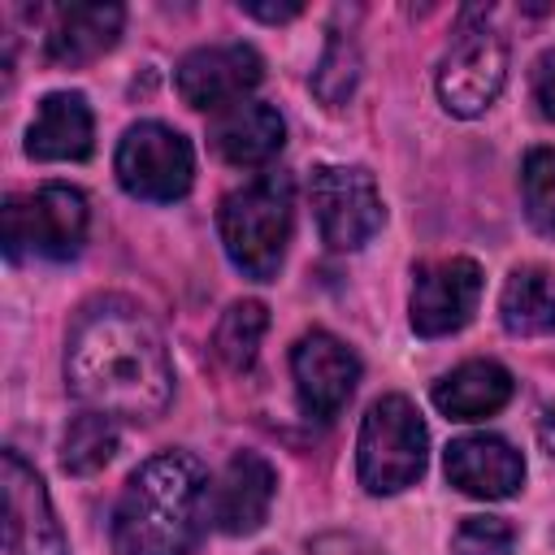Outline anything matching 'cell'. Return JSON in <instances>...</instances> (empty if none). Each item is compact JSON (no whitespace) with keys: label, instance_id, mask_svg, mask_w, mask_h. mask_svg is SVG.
<instances>
[{"label":"cell","instance_id":"d6986e66","mask_svg":"<svg viewBox=\"0 0 555 555\" xmlns=\"http://www.w3.org/2000/svg\"><path fill=\"white\" fill-rule=\"evenodd\" d=\"M499 317L507 334L533 338L555 330V269L546 264H520L507 273L499 295Z\"/></svg>","mask_w":555,"mask_h":555},{"label":"cell","instance_id":"4316f807","mask_svg":"<svg viewBox=\"0 0 555 555\" xmlns=\"http://www.w3.org/2000/svg\"><path fill=\"white\" fill-rule=\"evenodd\" d=\"M251 17H260V22H291V17H299V4H243Z\"/></svg>","mask_w":555,"mask_h":555},{"label":"cell","instance_id":"277c9868","mask_svg":"<svg viewBox=\"0 0 555 555\" xmlns=\"http://www.w3.org/2000/svg\"><path fill=\"white\" fill-rule=\"evenodd\" d=\"M429 434L412 399L382 395L369 403L356 442V473L369 494H399L425 473Z\"/></svg>","mask_w":555,"mask_h":555},{"label":"cell","instance_id":"484cf974","mask_svg":"<svg viewBox=\"0 0 555 555\" xmlns=\"http://www.w3.org/2000/svg\"><path fill=\"white\" fill-rule=\"evenodd\" d=\"M533 104L546 121H555V48L533 61Z\"/></svg>","mask_w":555,"mask_h":555},{"label":"cell","instance_id":"5bb4252c","mask_svg":"<svg viewBox=\"0 0 555 555\" xmlns=\"http://www.w3.org/2000/svg\"><path fill=\"white\" fill-rule=\"evenodd\" d=\"M447 481L468 499H512L525 486V460L499 434H464L447 447Z\"/></svg>","mask_w":555,"mask_h":555},{"label":"cell","instance_id":"30bf717a","mask_svg":"<svg viewBox=\"0 0 555 555\" xmlns=\"http://www.w3.org/2000/svg\"><path fill=\"white\" fill-rule=\"evenodd\" d=\"M0 494H4L0 555H69L56 512L48 503V490L17 451L0 455Z\"/></svg>","mask_w":555,"mask_h":555},{"label":"cell","instance_id":"83f0119b","mask_svg":"<svg viewBox=\"0 0 555 555\" xmlns=\"http://www.w3.org/2000/svg\"><path fill=\"white\" fill-rule=\"evenodd\" d=\"M538 434H542V447L555 455V412H542V425H538Z\"/></svg>","mask_w":555,"mask_h":555},{"label":"cell","instance_id":"4fadbf2b","mask_svg":"<svg viewBox=\"0 0 555 555\" xmlns=\"http://www.w3.org/2000/svg\"><path fill=\"white\" fill-rule=\"evenodd\" d=\"M273 490H278V473L264 455L256 451H238L230 455V464L221 468V477L212 481V494H208V516L221 533L230 538H243V533H256L269 516V503H273Z\"/></svg>","mask_w":555,"mask_h":555},{"label":"cell","instance_id":"52a82bcc","mask_svg":"<svg viewBox=\"0 0 555 555\" xmlns=\"http://www.w3.org/2000/svg\"><path fill=\"white\" fill-rule=\"evenodd\" d=\"M113 169H117V182L134 199L173 204V199H182L191 191L195 156H191V143L173 126H165V121H134L121 134V143H117Z\"/></svg>","mask_w":555,"mask_h":555},{"label":"cell","instance_id":"44dd1931","mask_svg":"<svg viewBox=\"0 0 555 555\" xmlns=\"http://www.w3.org/2000/svg\"><path fill=\"white\" fill-rule=\"evenodd\" d=\"M113 451H117L113 416L82 412V416L69 421V429L61 438V468L74 473V477H91L113 460Z\"/></svg>","mask_w":555,"mask_h":555},{"label":"cell","instance_id":"ffe728a7","mask_svg":"<svg viewBox=\"0 0 555 555\" xmlns=\"http://www.w3.org/2000/svg\"><path fill=\"white\" fill-rule=\"evenodd\" d=\"M264 330H269V312H264L260 299H238V304H230L225 317L217 321V334H212V347H217L221 364L234 369V373L251 369Z\"/></svg>","mask_w":555,"mask_h":555},{"label":"cell","instance_id":"6da1fadb","mask_svg":"<svg viewBox=\"0 0 555 555\" xmlns=\"http://www.w3.org/2000/svg\"><path fill=\"white\" fill-rule=\"evenodd\" d=\"M69 395L113 421H156L173 395V369L160 330L130 299H95L65 338Z\"/></svg>","mask_w":555,"mask_h":555},{"label":"cell","instance_id":"603a6c76","mask_svg":"<svg viewBox=\"0 0 555 555\" xmlns=\"http://www.w3.org/2000/svg\"><path fill=\"white\" fill-rule=\"evenodd\" d=\"M525 217L533 230L555 234V147H533L520 165Z\"/></svg>","mask_w":555,"mask_h":555},{"label":"cell","instance_id":"7c38bea8","mask_svg":"<svg viewBox=\"0 0 555 555\" xmlns=\"http://www.w3.org/2000/svg\"><path fill=\"white\" fill-rule=\"evenodd\" d=\"M291 377H295L299 408L312 421H330L351 399V390L360 382V360L343 338L312 330L291 347Z\"/></svg>","mask_w":555,"mask_h":555},{"label":"cell","instance_id":"ac0fdd59","mask_svg":"<svg viewBox=\"0 0 555 555\" xmlns=\"http://www.w3.org/2000/svg\"><path fill=\"white\" fill-rule=\"evenodd\" d=\"M512 390H516V382L503 364L468 360L434 386V408L451 421H481V416H494L512 399Z\"/></svg>","mask_w":555,"mask_h":555},{"label":"cell","instance_id":"d4e9b609","mask_svg":"<svg viewBox=\"0 0 555 555\" xmlns=\"http://www.w3.org/2000/svg\"><path fill=\"white\" fill-rule=\"evenodd\" d=\"M308 555H382L369 538H360V533H343V529H334V533H317L312 542H308Z\"/></svg>","mask_w":555,"mask_h":555},{"label":"cell","instance_id":"9c48e42d","mask_svg":"<svg viewBox=\"0 0 555 555\" xmlns=\"http://www.w3.org/2000/svg\"><path fill=\"white\" fill-rule=\"evenodd\" d=\"M481 299V269L468 256H447V260H425L412 273V299H408V321L421 338H442L455 334L473 321Z\"/></svg>","mask_w":555,"mask_h":555},{"label":"cell","instance_id":"8992f818","mask_svg":"<svg viewBox=\"0 0 555 555\" xmlns=\"http://www.w3.org/2000/svg\"><path fill=\"white\" fill-rule=\"evenodd\" d=\"M473 17H477V9L464 13L451 52L438 65V100L455 117L486 113L499 100L503 82H507V43H503V35L486 22H473Z\"/></svg>","mask_w":555,"mask_h":555},{"label":"cell","instance_id":"8fae6325","mask_svg":"<svg viewBox=\"0 0 555 555\" xmlns=\"http://www.w3.org/2000/svg\"><path fill=\"white\" fill-rule=\"evenodd\" d=\"M264 78V61L251 43H212V48H195L178 61L173 82L178 95L191 108L204 113H221L238 100H247V91Z\"/></svg>","mask_w":555,"mask_h":555},{"label":"cell","instance_id":"ba28073f","mask_svg":"<svg viewBox=\"0 0 555 555\" xmlns=\"http://www.w3.org/2000/svg\"><path fill=\"white\" fill-rule=\"evenodd\" d=\"M317 230L334 251H356L382 230V195L369 169L360 165H321L308 186Z\"/></svg>","mask_w":555,"mask_h":555},{"label":"cell","instance_id":"9a60e30c","mask_svg":"<svg viewBox=\"0 0 555 555\" xmlns=\"http://www.w3.org/2000/svg\"><path fill=\"white\" fill-rule=\"evenodd\" d=\"M208 143L225 165H238V169L269 165L286 143V121L264 100H238L212 117Z\"/></svg>","mask_w":555,"mask_h":555},{"label":"cell","instance_id":"e0dca14e","mask_svg":"<svg viewBox=\"0 0 555 555\" xmlns=\"http://www.w3.org/2000/svg\"><path fill=\"white\" fill-rule=\"evenodd\" d=\"M121 4H65L48 26V61L56 65H87L104 56L121 35Z\"/></svg>","mask_w":555,"mask_h":555},{"label":"cell","instance_id":"7a4b0ae2","mask_svg":"<svg viewBox=\"0 0 555 555\" xmlns=\"http://www.w3.org/2000/svg\"><path fill=\"white\" fill-rule=\"evenodd\" d=\"M208 473L186 451L139 464L113 512V555H186L208 516Z\"/></svg>","mask_w":555,"mask_h":555},{"label":"cell","instance_id":"5b68a950","mask_svg":"<svg viewBox=\"0 0 555 555\" xmlns=\"http://www.w3.org/2000/svg\"><path fill=\"white\" fill-rule=\"evenodd\" d=\"M87 195L74 186L48 182L30 195H13L4 204V256L22 260L35 251L43 260H69L87 238Z\"/></svg>","mask_w":555,"mask_h":555},{"label":"cell","instance_id":"3957f363","mask_svg":"<svg viewBox=\"0 0 555 555\" xmlns=\"http://www.w3.org/2000/svg\"><path fill=\"white\" fill-rule=\"evenodd\" d=\"M217 225H221L225 256L234 260L238 273H247L251 282L278 278L286 243H291V225H295L291 173H282V169L278 173H256L251 182L230 191L221 199Z\"/></svg>","mask_w":555,"mask_h":555},{"label":"cell","instance_id":"2e32d148","mask_svg":"<svg viewBox=\"0 0 555 555\" xmlns=\"http://www.w3.org/2000/svg\"><path fill=\"white\" fill-rule=\"evenodd\" d=\"M95 121L91 104L78 91H52L39 100V113L26 130V156L30 160H82L91 156Z\"/></svg>","mask_w":555,"mask_h":555},{"label":"cell","instance_id":"cb8c5ba5","mask_svg":"<svg viewBox=\"0 0 555 555\" xmlns=\"http://www.w3.org/2000/svg\"><path fill=\"white\" fill-rule=\"evenodd\" d=\"M451 551L455 555H512L516 551V529L503 516H468L455 529Z\"/></svg>","mask_w":555,"mask_h":555},{"label":"cell","instance_id":"7402d4cb","mask_svg":"<svg viewBox=\"0 0 555 555\" xmlns=\"http://www.w3.org/2000/svg\"><path fill=\"white\" fill-rule=\"evenodd\" d=\"M356 82H360V48H356L351 35L330 30L325 52H321V61L312 69V91H317V100L325 108H338L356 91Z\"/></svg>","mask_w":555,"mask_h":555}]
</instances>
